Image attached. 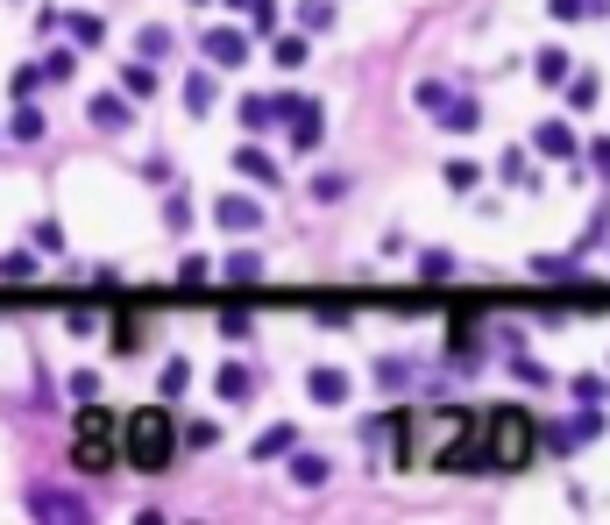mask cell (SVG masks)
Listing matches in <instances>:
<instances>
[{
    "label": "cell",
    "mask_w": 610,
    "mask_h": 525,
    "mask_svg": "<svg viewBox=\"0 0 610 525\" xmlns=\"http://www.w3.org/2000/svg\"><path fill=\"white\" fill-rule=\"evenodd\" d=\"M405 462H426V469H447V476L490 469V426H476L469 412H426V419H412Z\"/></svg>",
    "instance_id": "obj_1"
},
{
    "label": "cell",
    "mask_w": 610,
    "mask_h": 525,
    "mask_svg": "<svg viewBox=\"0 0 610 525\" xmlns=\"http://www.w3.org/2000/svg\"><path fill=\"white\" fill-rule=\"evenodd\" d=\"M71 462H79V476H107L114 462H128V419H114L107 405H86L71 426Z\"/></svg>",
    "instance_id": "obj_2"
},
{
    "label": "cell",
    "mask_w": 610,
    "mask_h": 525,
    "mask_svg": "<svg viewBox=\"0 0 610 525\" xmlns=\"http://www.w3.org/2000/svg\"><path fill=\"white\" fill-rule=\"evenodd\" d=\"M178 447H185V433L171 426V412H164V405H142V412H128V462H135L142 476L171 469V462H178Z\"/></svg>",
    "instance_id": "obj_3"
},
{
    "label": "cell",
    "mask_w": 610,
    "mask_h": 525,
    "mask_svg": "<svg viewBox=\"0 0 610 525\" xmlns=\"http://www.w3.org/2000/svg\"><path fill=\"white\" fill-rule=\"evenodd\" d=\"M483 426H490V469H525L532 462V419L518 405H497Z\"/></svg>",
    "instance_id": "obj_4"
},
{
    "label": "cell",
    "mask_w": 610,
    "mask_h": 525,
    "mask_svg": "<svg viewBox=\"0 0 610 525\" xmlns=\"http://www.w3.org/2000/svg\"><path fill=\"white\" fill-rule=\"evenodd\" d=\"M213 220H220L227 235H256V228H263V206H256V199H242V192H227V199L213 206Z\"/></svg>",
    "instance_id": "obj_5"
},
{
    "label": "cell",
    "mask_w": 610,
    "mask_h": 525,
    "mask_svg": "<svg viewBox=\"0 0 610 525\" xmlns=\"http://www.w3.org/2000/svg\"><path fill=\"white\" fill-rule=\"evenodd\" d=\"M199 50H206V64H220V71H227V64H242V57H249V36H242V29H206V36H199Z\"/></svg>",
    "instance_id": "obj_6"
},
{
    "label": "cell",
    "mask_w": 610,
    "mask_h": 525,
    "mask_svg": "<svg viewBox=\"0 0 610 525\" xmlns=\"http://www.w3.org/2000/svg\"><path fill=\"white\" fill-rule=\"evenodd\" d=\"M29 511L64 525V518H86V497H71V490H29Z\"/></svg>",
    "instance_id": "obj_7"
},
{
    "label": "cell",
    "mask_w": 610,
    "mask_h": 525,
    "mask_svg": "<svg viewBox=\"0 0 610 525\" xmlns=\"http://www.w3.org/2000/svg\"><path fill=\"white\" fill-rule=\"evenodd\" d=\"M235 114H242V135H263V128H277V121H284V100H277V93H249Z\"/></svg>",
    "instance_id": "obj_8"
},
{
    "label": "cell",
    "mask_w": 610,
    "mask_h": 525,
    "mask_svg": "<svg viewBox=\"0 0 610 525\" xmlns=\"http://www.w3.org/2000/svg\"><path fill=\"white\" fill-rule=\"evenodd\" d=\"M433 121H440L447 135H476V128H483V107H476V100H454V93H447V107H440Z\"/></svg>",
    "instance_id": "obj_9"
},
{
    "label": "cell",
    "mask_w": 610,
    "mask_h": 525,
    "mask_svg": "<svg viewBox=\"0 0 610 525\" xmlns=\"http://www.w3.org/2000/svg\"><path fill=\"white\" fill-rule=\"evenodd\" d=\"M213 391H220L227 405H242V398H256V377H249V369H242V362H227V369H220V377H213Z\"/></svg>",
    "instance_id": "obj_10"
},
{
    "label": "cell",
    "mask_w": 610,
    "mask_h": 525,
    "mask_svg": "<svg viewBox=\"0 0 610 525\" xmlns=\"http://www.w3.org/2000/svg\"><path fill=\"white\" fill-rule=\"evenodd\" d=\"M135 348H149V320L142 313H121L114 320V355H135Z\"/></svg>",
    "instance_id": "obj_11"
},
{
    "label": "cell",
    "mask_w": 610,
    "mask_h": 525,
    "mask_svg": "<svg viewBox=\"0 0 610 525\" xmlns=\"http://www.w3.org/2000/svg\"><path fill=\"white\" fill-rule=\"evenodd\" d=\"M532 142H540L547 157H575V128H568V121H540V128H532Z\"/></svg>",
    "instance_id": "obj_12"
},
{
    "label": "cell",
    "mask_w": 610,
    "mask_h": 525,
    "mask_svg": "<svg viewBox=\"0 0 610 525\" xmlns=\"http://www.w3.org/2000/svg\"><path fill=\"white\" fill-rule=\"evenodd\" d=\"M305 391H313V405H341V398H348V377H341V369H313Z\"/></svg>",
    "instance_id": "obj_13"
},
{
    "label": "cell",
    "mask_w": 610,
    "mask_h": 525,
    "mask_svg": "<svg viewBox=\"0 0 610 525\" xmlns=\"http://www.w3.org/2000/svg\"><path fill=\"white\" fill-rule=\"evenodd\" d=\"M291 447H298V433H291V426H270L249 455H256V462H291Z\"/></svg>",
    "instance_id": "obj_14"
},
{
    "label": "cell",
    "mask_w": 610,
    "mask_h": 525,
    "mask_svg": "<svg viewBox=\"0 0 610 525\" xmlns=\"http://www.w3.org/2000/svg\"><path fill=\"white\" fill-rule=\"evenodd\" d=\"M235 171H242V178H256V185H277V164L263 157L256 142H242V149H235Z\"/></svg>",
    "instance_id": "obj_15"
},
{
    "label": "cell",
    "mask_w": 610,
    "mask_h": 525,
    "mask_svg": "<svg viewBox=\"0 0 610 525\" xmlns=\"http://www.w3.org/2000/svg\"><path fill=\"white\" fill-rule=\"evenodd\" d=\"M86 114H93V128H107V135H114V128L128 121V100H121V93H93V107H86Z\"/></svg>",
    "instance_id": "obj_16"
},
{
    "label": "cell",
    "mask_w": 610,
    "mask_h": 525,
    "mask_svg": "<svg viewBox=\"0 0 610 525\" xmlns=\"http://www.w3.org/2000/svg\"><path fill=\"white\" fill-rule=\"evenodd\" d=\"M291 483H298V490H320V483H327V462H320V455H298V447H291Z\"/></svg>",
    "instance_id": "obj_17"
},
{
    "label": "cell",
    "mask_w": 610,
    "mask_h": 525,
    "mask_svg": "<svg viewBox=\"0 0 610 525\" xmlns=\"http://www.w3.org/2000/svg\"><path fill=\"white\" fill-rule=\"evenodd\" d=\"M121 93H128V100H149V93H157V71H149V57L121 71Z\"/></svg>",
    "instance_id": "obj_18"
},
{
    "label": "cell",
    "mask_w": 610,
    "mask_h": 525,
    "mask_svg": "<svg viewBox=\"0 0 610 525\" xmlns=\"http://www.w3.org/2000/svg\"><path fill=\"white\" fill-rule=\"evenodd\" d=\"M532 71H540L547 86H568V50H554V43H547L540 57H532Z\"/></svg>",
    "instance_id": "obj_19"
},
{
    "label": "cell",
    "mask_w": 610,
    "mask_h": 525,
    "mask_svg": "<svg viewBox=\"0 0 610 525\" xmlns=\"http://www.w3.org/2000/svg\"><path fill=\"white\" fill-rule=\"evenodd\" d=\"M64 29H71V43H79V50H93V43L107 36V22H100V15H79V8H71V22H64Z\"/></svg>",
    "instance_id": "obj_20"
},
{
    "label": "cell",
    "mask_w": 610,
    "mask_h": 525,
    "mask_svg": "<svg viewBox=\"0 0 610 525\" xmlns=\"http://www.w3.org/2000/svg\"><path fill=\"white\" fill-rule=\"evenodd\" d=\"M50 79L43 64H15V79H8V100H36V86Z\"/></svg>",
    "instance_id": "obj_21"
},
{
    "label": "cell",
    "mask_w": 610,
    "mask_h": 525,
    "mask_svg": "<svg viewBox=\"0 0 610 525\" xmlns=\"http://www.w3.org/2000/svg\"><path fill=\"white\" fill-rule=\"evenodd\" d=\"M185 107H192V121L213 114V79H206V71H192V79H185Z\"/></svg>",
    "instance_id": "obj_22"
},
{
    "label": "cell",
    "mask_w": 610,
    "mask_h": 525,
    "mask_svg": "<svg viewBox=\"0 0 610 525\" xmlns=\"http://www.w3.org/2000/svg\"><path fill=\"white\" fill-rule=\"evenodd\" d=\"M596 100H603V86H596V71H582V79H568V107H575V114H589Z\"/></svg>",
    "instance_id": "obj_23"
},
{
    "label": "cell",
    "mask_w": 610,
    "mask_h": 525,
    "mask_svg": "<svg viewBox=\"0 0 610 525\" xmlns=\"http://www.w3.org/2000/svg\"><path fill=\"white\" fill-rule=\"evenodd\" d=\"M8 135H15V142H36V135H43V114H36L29 100H15V121H8Z\"/></svg>",
    "instance_id": "obj_24"
},
{
    "label": "cell",
    "mask_w": 610,
    "mask_h": 525,
    "mask_svg": "<svg viewBox=\"0 0 610 525\" xmlns=\"http://www.w3.org/2000/svg\"><path fill=\"white\" fill-rule=\"evenodd\" d=\"M220 270H227V284H256V277H263V263H256L249 249H235V256H227Z\"/></svg>",
    "instance_id": "obj_25"
},
{
    "label": "cell",
    "mask_w": 610,
    "mask_h": 525,
    "mask_svg": "<svg viewBox=\"0 0 610 525\" xmlns=\"http://www.w3.org/2000/svg\"><path fill=\"white\" fill-rule=\"evenodd\" d=\"M298 22L305 29H327L334 22V0H298Z\"/></svg>",
    "instance_id": "obj_26"
},
{
    "label": "cell",
    "mask_w": 610,
    "mask_h": 525,
    "mask_svg": "<svg viewBox=\"0 0 610 525\" xmlns=\"http://www.w3.org/2000/svg\"><path fill=\"white\" fill-rule=\"evenodd\" d=\"M305 50H313L305 36H277V64H284V71H298V64H305Z\"/></svg>",
    "instance_id": "obj_27"
},
{
    "label": "cell",
    "mask_w": 610,
    "mask_h": 525,
    "mask_svg": "<svg viewBox=\"0 0 610 525\" xmlns=\"http://www.w3.org/2000/svg\"><path fill=\"white\" fill-rule=\"evenodd\" d=\"M206 277H213V263H206V256H185V263H178V284H185V291H199Z\"/></svg>",
    "instance_id": "obj_28"
},
{
    "label": "cell",
    "mask_w": 610,
    "mask_h": 525,
    "mask_svg": "<svg viewBox=\"0 0 610 525\" xmlns=\"http://www.w3.org/2000/svg\"><path fill=\"white\" fill-rule=\"evenodd\" d=\"M164 228H178V235L192 228V199H185V192H171V206H164Z\"/></svg>",
    "instance_id": "obj_29"
},
{
    "label": "cell",
    "mask_w": 610,
    "mask_h": 525,
    "mask_svg": "<svg viewBox=\"0 0 610 525\" xmlns=\"http://www.w3.org/2000/svg\"><path fill=\"white\" fill-rule=\"evenodd\" d=\"M0 277H8V284H29V277H36V256H0Z\"/></svg>",
    "instance_id": "obj_30"
},
{
    "label": "cell",
    "mask_w": 610,
    "mask_h": 525,
    "mask_svg": "<svg viewBox=\"0 0 610 525\" xmlns=\"http://www.w3.org/2000/svg\"><path fill=\"white\" fill-rule=\"evenodd\" d=\"M476 178H483V171H476V164H469V157H454V164H447V185H454V192H469V185H476Z\"/></svg>",
    "instance_id": "obj_31"
},
{
    "label": "cell",
    "mask_w": 610,
    "mask_h": 525,
    "mask_svg": "<svg viewBox=\"0 0 610 525\" xmlns=\"http://www.w3.org/2000/svg\"><path fill=\"white\" fill-rule=\"evenodd\" d=\"M220 334H227V341H249V313L227 306V313H220Z\"/></svg>",
    "instance_id": "obj_32"
},
{
    "label": "cell",
    "mask_w": 610,
    "mask_h": 525,
    "mask_svg": "<svg viewBox=\"0 0 610 525\" xmlns=\"http://www.w3.org/2000/svg\"><path fill=\"white\" fill-rule=\"evenodd\" d=\"M185 391H192V369L171 362V369H164V398H185Z\"/></svg>",
    "instance_id": "obj_33"
},
{
    "label": "cell",
    "mask_w": 610,
    "mask_h": 525,
    "mask_svg": "<svg viewBox=\"0 0 610 525\" xmlns=\"http://www.w3.org/2000/svg\"><path fill=\"white\" fill-rule=\"evenodd\" d=\"M603 235H610V206H596V213H589V228H582V249H596Z\"/></svg>",
    "instance_id": "obj_34"
},
{
    "label": "cell",
    "mask_w": 610,
    "mask_h": 525,
    "mask_svg": "<svg viewBox=\"0 0 610 525\" xmlns=\"http://www.w3.org/2000/svg\"><path fill=\"white\" fill-rule=\"evenodd\" d=\"M447 270H454V263H447V256H440V249H426V256H419V277H426V284H440V277H447Z\"/></svg>",
    "instance_id": "obj_35"
},
{
    "label": "cell",
    "mask_w": 610,
    "mask_h": 525,
    "mask_svg": "<svg viewBox=\"0 0 610 525\" xmlns=\"http://www.w3.org/2000/svg\"><path fill=\"white\" fill-rule=\"evenodd\" d=\"M213 440H220L213 419H192V426H185V447H213Z\"/></svg>",
    "instance_id": "obj_36"
},
{
    "label": "cell",
    "mask_w": 610,
    "mask_h": 525,
    "mask_svg": "<svg viewBox=\"0 0 610 525\" xmlns=\"http://www.w3.org/2000/svg\"><path fill=\"white\" fill-rule=\"evenodd\" d=\"M164 50H171V29H142V57H149V64H157Z\"/></svg>",
    "instance_id": "obj_37"
},
{
    "label": "cell",
    "mask_w": 610,
    "mask_h": 525,
    "mask_svg": "<svg viewBox=\"0 0 610 525\" xmlns=\"http://www.w3.org/2000/svg\"><path fill=\"white\" fill-rule=\"evenodd\" d=\"M71 398H79V405H93V398H100V377H93V369H79V377H71Z\"/></svg>",
    "instance_id": "obj_38"
},
{
    "label": "cell",
    "mask_w": 610,
    "mask_h": 525,
    "mask_svg": "<svg viewBox=\"0 0 610 525\" xmlns=\"http://www.w3.org/2000/svg\"><path fill=\"white\" fill-rule=\"evenodd\" d=\"M497 171H504V185H532V171H525V157H518V149H511V157H504Z\"/></svg>",
    "instance_id": "obj_39"
},
{
    "label": "cell",
    "mask_w": 610,
    "mask_h": 525,
    "mask_svg": "<svg viewBox=\"0 0 610 525\" xmlns=\"http://www.w3.org/2000/svg\"><path fill=\"white\" fill-rule=\"evenodd\" d=\"M412 100H419V107H426V114H440V107H447V86H419V93H412Z\"/></svg>",
    "instance_id": "obj_40"
},
{
    "label": "cell",
    "mask_w": 610,
    "mask_h": 525,
    "mask_svg": "<svg viewBox=\"0 0 610 525\" xmlns=\"http://www.w3.org/2000/svg\"><path fill=\"white\" fill-rule=\"evenodd\" d=\"M603 391H610V384H603V377H575V398H582V405H596V398H603Z\"/></svg>",
    "instance_id": "obj_41"
},
{
    "label": "cell",
    "mask_w": 610,
    "mask_h": 525,
    "mask_svg": "<svg viewBox=\"0 0 610 525\" xmlns=\"http://www.w3.org/2000/svg\"><path fill=\"white\" fill-rule=\"evenodd\" d=\"M547 8H554V22H582V8H589V0H547Z\"/></svg>",
    "instance_id": "obj_42"
},
{
    "label": "cell",
    "mask_w": 610,
    "mask_h": 525,
    "mask_svg": "<svg viewBox=\"0 0 610 525\" xmlns=\"http://www.w3.org/2000/svg\"><path fill=\"white\" fill-rule=\"evenodd\" d=\"M249 22H256V29H270V22H277V0H249Z\"/></svg>",
    "instance_id": "obj_43"
},
{
    "label": "cell",
    "mask_w": 610,
    "mask_h": 525,
    "mask_svg": "<svg viewBox=\"0 0 610 525\" xmlns=\"http://www.w3.org/2000/svg\"><path fill=\"white\" fill-rule=\"evenodd\" d=\"M589 164H596V171L610 178V142H589Z\"/></svg>",
    "instance_id": "obj_44"
},
{
    "label": "cell",
    "mask_w": 610,
    "mask_h": 525,
    "mask_svg": "<svg viewBox=\"0 0 610 525\" xmlns=\"http://www.w3.org/2000/svg\"><path fill=\"white\" fill-rule=\"evenodd\" d=\"M596 15H610V0H596Z\"/></svg>",
    "instance_id": "obj_45"
}]
</instances>
